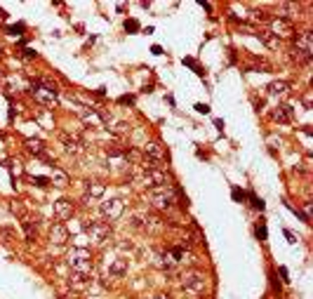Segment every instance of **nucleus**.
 <instances>
[{"instance_id":"1","label":"nucleus","mask_w":313,"mask_h":299,"mask_svg":"<svg viewBox=\"0 0 313 299\" xmlns=\"http://www.w3.org/2000/svg\"><path fill=\"white\" fill-rule=\"evenodd\" d=\"M68 266H71V271H78V273H85V276H90L92 271V255H90V247H73L71 252H68Z\"/></svg>"},{"instance_id":"2","label":"nucleus","mask_w":313,"mask_h":299,"mask_svg":"<svg viewBox=\"0 0 313 299\" xmlns=\"http://www.w3.org/2000/svg\"><path fill=\"white\" fill-rule=\"evenodd\" d=\"M135 181L139 186H144V189H160V186H167V177H165L163 170H158V167H151V170H144L139 177H135Z\"/></svg>"},{"instance_id":"3","label":"nucleus","mask_w":313,"mask_h":299,"mask_svg":"<svg viewBox=\"0 0 313 299\" xmlns=\"http://www.w3.org/2000/svg\"><path fill=\"white\" fill-rule=\"evenodd\" d=\"M149 200L153 207H158V210H170L172 205H175V191L170 189V186H160V189H153L149 193Z\"/></svg>"},{"instance_id":"4","label":"nucleus","mask_w":313,"mask_h":299,"mask_svg":"<svg viewBox=\"0 0 313 299\" xmlns=\"http://www.w3.org/2000/svg\"><path fill=\"white\" fill-rule=\"evenodd\" d=\"M82 229L92 236V240H95L97 245L106 243V240L111 238V226L106 224V221H85Z\"/></svg>"},{"instance_id":"5","label":"nucleus","mask_w":313,"mask_h":299,"mask_svg":"<svg viewBox=\"0 0 313 299\" xmlns=\"http://www.w3.org/2000/svg\"><path fill=\"white\" fill-rule=\"evenodd\" d=\"M269 26H271V33L278 40L294 36V24L290 19H285V17H273V19H269Z\"/></svg>"},{"instance_id":"6","label":"nucleus","mask_w":313,"mask_h":299,"mask_svg":"<svg viewBox=\"0 0 313 299\" xmlns=\"http://www.w3.org/2000/svg\"><path fill=\"white\" fill-rule=\"evenodd\" d=\"M181 287L189 292V295H200L205 287V276L200 271H189L181 280Z\"/></svg>"},{"instance_id":"7","label":"nucleus","mask_w":313,"mask_h":299,"mask_svg":"<svg viewBox=\"0 0 313 299\" xmlns=\"http://www.w3.org/2000/svg\"><path fill=\"white\" fill-rule=\"evenodd\" d=\"M123 207H125V203L120 200V198H111L109 203L101 205V212H104L109 219H118L120 215H123Z\"/></svg>"},{"instance_id":"8","label":"nucleus","mask_w":313,"mask_h":299,"mask_svg":"<svg viewBox=\"0 0 313 299\" xmlns=\"http://www.w3.org/2000/svg\"><path fill=\"white\" fill-rule=\"evenodd\" d=\"M294 50H299V52H304L306 57H311V52H313V33L311 31H304V33L297 36Z\"/></svg>"},{"instance_id":"9","label":"nucleus","mask_w":313,"mask_h":299,"mask_svg":"<svg viewBox=\"0 0 313 299\" xmlns=\"http://www.w3.org/2000/svg\"><path fill=\"white\" fill-rule=\"evenodd\" d=\"M50 240L55 245H64L68 240V229L64 224H52V229H50Z\"/></svg>"},{"instance_id":"10","label":"nucleus","mask_w":313,"mask_h":299,"mask_svg":"<svg viewBox=\"0 0 313 299\" xmlns=\"http://www.w3.org/2000/svg\"><path fill=\"white\" fill-rule=\"evenodd\" d=\"M61 144H64V149H66L71 156H78V153H82V141L78 139V137L61 135Z\"/></svg>"},{"instance_id":"11","label":"nucleus","mask_w":313,"mask_h":299,"mask_svg":"<svg viewBox=\"0 0 313 299\" xmlns=\"http://www.w3.org/2000/svg\"><path fill=\"white\" fill-rule=\"evenodd\" d=\"M55 215L59 219H71V215H73V203H71V200H66V198L57 200V203H55Z\"/></svg>"},{"instance_id":"12","label":"nucleus","mask_w":313,"mask_h":299,"mask_svg":"<svg viewBox=\"0 0 313 299\" xmlns=\"http://www.w3.org/2000/svg\"><path fill=\"white\" fill-rule=\"evenodd\" d=\"M144 153L149 156L151 160H163L165 158V151H163V146H160L158 141H149V144H144Z\"/></svg>"},{"instance_id":"13","label":"nucleus","mask_w":313,"mask_h":299,"mask_svg":"<svg viewBox=\"0 0 313 299\" xmlns=\"http://www.w3.org/2000/svg\"><path fill=\"white\" fill-rule=\"evenodd\" d=\"M269 95H271V97H285V95H290V82L273 80L271 85H269Z\"/></svg>"},{"instance_id":"14","label":"nucleus","mask_w":313,"mask_h":299,"mask_svg":"<svg viewBox=\"0 0 313 299\" xmlns=\"http://www.w3.org/2000/svg\"><path fill=\"white\" fill-rule=\"evenodd\" d=\"M271 118L278 122H290L292 120V106H278V109H273Z\"/></svg>"},{"instance_id":"15","label":"nucleus","mask_w":313,"mask_h":299,"mask_svg":"<svg viewBox=\"0 0 313 299\" xmlns=\"http://www.w3.org/2000/svg\"><path fill=\"white\" fill-rule=\"evenodd\" d=\"M109 273L111 276H116V278H120L127 273V259H113L109 264Z\"/></svg>"},{"instance_id":"16","label":"nucleus","mask_w":313,"mask_h":299,"mask_svg":"<svg viewBox=\"0 0 313 299\" xmlns=\"http://www.w3.org/2000/svg\"><path fill=\"white\" fill-rule=\"evenodd\" d=\"M257 38L264 42V45H269L271 50H278V47H280V40L273 36L271 31H257Z\"/></svg>"},{"instance_id":"17","label":"nucleus","mask_w":313,"mask_h":299,"mask_svg":"<svg viewBox=\"0 0 313 299\" xmlns=\"http://www.w3.org/2000/svg\"><path fill=\"white\" fill-rule=\"evenodd\" d=\"M68 283L76 287V290H82V287L87 285V276H85V273H78V271H71V276H68Z\"/></svg>"},{"instance_id":"18","label":"nucleus","mask_w":313,"mask_h":299,"mask_svg":"<svg viewBox=\"0 0 313 299\" xmlns=\"http://www.w3.org/2000/svg\"><path fill=\"white\" fill-rule=\"evenodd\" d=\"M104 191H106V184H104V181H90V184H87V193H90L92 198H101Z\"/></svg>"},{"instance_id":"19","label":"nucleus","mask_w":313,"mask_h":299,"mask_svg":"<svg viewBox=\"0 0 313 299\" xmlns=\"http://www.w3.org/2000/svg\"><path fill=\"white\" fill-rule=\"evenodd\" d=\"M26 149H28V153H33V156H42V153H45V146H42L40 139H26Z\"/></svg>"},{"instance_id":"20","label":"nucleus","mask_w":313,"mask_h":299,"mask_svg":"<svg viewBox=\"0 0 313 299\" xmlns=\"http://www.w3.org/2000/svg\"><path fill=\"white\" fill-rule=\"evenodd\" d=\"M52 184H55V186H66V184H68V175L64 172V170L55 167V170H52Z\"/></svg>"},{"instance_id":"21","label":"nucleus","mask_w":313,"mask_h":299,"mask_svg":"<svg viewBox=\"0 0 313 299\" xmlns=\"http://www.w3.org/2000/svg\"><path fill=\"white\" fill-rule=\"evenodd\" d=\"M80 116H82V120H85V122H92L95 127H101V118H99L92 109H90V111H87V109L80 111Z\"/></svg>"},{"instance_id":"22","label":"nucleus","mask_w":313,"mask_h":299,"mask_svg":"<svg viewBox=\"0 0 313 299\" xmlns=\"http://www.w3.org/2000/svg\"><path fill=\"white\" fill-rule=\"evenodd\" d=\"M21 226H24V231H26V238L28 240H36L38 238V231H36V226L28 221L26 217H21Z\"/></svg>"},{"instance_id":"23","label":"nucleus","mask_w":313,"mask_h":299,"mask_svg":"<svg viewBox=\"0 0 313 299\" xmlns=\"http://www.w3.org/2000/svg\"><path fill=\"white\" fill-rule=\"evenodd\" d=\"M125 28L127 31H139V24H137L135 19H130V21H125Z\"/></svg>"},{"instance_id":"24","label":"nucleus","mask_w":313,"mask_h":299,"mask_svg":"<svg viewBox=\"0 0 313 299\" xmlns=\"http://www.w3.org/2000/svg\"><path fill=\"white\" fill-rule=\"evenodd\" d=\"M118 250H123V252L127 250V252H132V250H135V245L132 243H118Z\"/></svg>"},{"instance_id":"25","label":"nucleus","mask_w":313,"mask_h":299,"mask_svg":"<svg viewBox=\"0 0 313 299\" xmlns=\"http://www.w3.org/2000/svg\"><path fill=\"white\" fill-rule=\"evenodd\" d=\"M257 236L261 238V240H266V226L261 224V226H257Z\"/></svg>"},{"instance_id":"26","label":"nucleus","mask_w":313,"mask_h":299,"mask_svg":"<svg viewBox=\"0 0 313 299\" xmlns=\"http://www.w3.org/2000/svg\"><path fill=\"white\" fill-rule=\"evenodd\" d=\"M36 184H38V186H47V184H50V179H45V177H36Z\"/></svg>"},{"instance_id":"27","label":"nucleus","mask_w":313,"mask_h":299,"mask_svg":"<svg viewBox=\"0 0 313 299\" xmlns=\"http://www.w3.org/2000/svg\"><path fill=\"white\" fill-rule=\"evenodd\" d=\"M0 233H2V238H7V240H12V238H14V236H12V231H10V229H2V231H0Z\"/></svg>"},{"instance_id":"28","label":"nucleus","mask_w":313,"mask_h":299,"mask_svg":"<svg viewBox=\"0 0 313 299\" xmlns=\"http://www.w3.org/2000/svg\"><path fill=\"white\" fill-rule=\"evenodd\" d=\"M196 109L200 111V113H207V111H210V106H207V104H198V106H196Z\"/></svg>"},{"instance_id":"29","label":"nucleus","mask_w":313,"mask_h":299,"mask_svg":"<svg viewBox=\"0 0 313 299\" xmlns=\"http://www.w3.org/2000/svg\"><path fill=\"white\" fill-rule=\"evenodd\" d=\"M233 198H240V200H243V191H238V189H233Z\"/></svg>"},{"instance_id":"30","label":"nucleus","mask_w":313,"mask_h":299,"mask_svg":"<svg viewBox=\"0 0 313 299\" xmlns=\"http://www.w3.org/2000/svg\"><path fill=\"white\" fill-rule=\"evenodd\" d=\"M153 299H172V297H170V295H163V292H160V295H156Z\"/></svg>"},{"instance_id":"31","label":"nucleus","mask_w":313,"mask_h":299,"mask_svg":"<svg viewBox=\"0 0 313 299\" xmlns=\"http://www.w3.org/2000/svg\"><path fill=\"white\" fill-rule=\"evenodd\" d=\"M55 299H61V297H55Z\"/></svg>"}]
</instances>
